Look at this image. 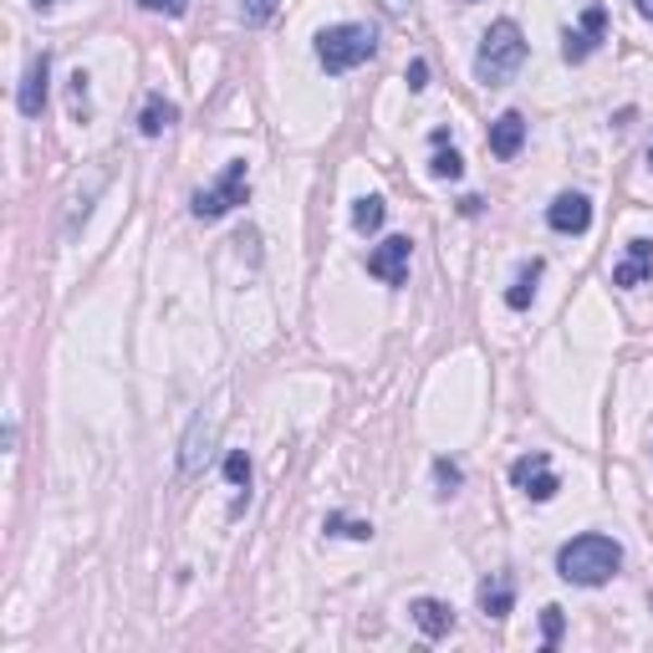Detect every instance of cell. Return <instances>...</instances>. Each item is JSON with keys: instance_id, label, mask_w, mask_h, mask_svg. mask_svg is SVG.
Listing matches in <instances>:
<instances>
[{"instance_id": "1", "label": "cell", "mask_w": 653, "mask_h": 653, "mask_svg": "<svg viewBox=\"0 0 653 653\" xmlns=\"http://www.w3.org/2000/svg\"><path fill=\"white\" fill-rule=\"evenodd\" d=\"M623 567V547L603 531H587V537H572L562 552H556V577L577 587H603L613 582Z\"/></svg>"}, {"instance_id": "2", "label": "cell", "mask_w": 653, "mask_h": 653, "mask_svg": "<svg viewBox=\"0 0 653 653\" xmlns=\"http://www.w3.org/2000/svg\"><path fill=\"white\" fill-rule=\"evenodd\" d=\"M520 67H526V36H520L516 21H495V26L480 36V51H475V77H480L486 87H505Z\"/></svg>"}, {"instance_id": "3", "label": "cell", "mask_w": 653, "mask_h": 653, "mask_svg": "<svg viewBox=\"0 0 653 653\" xmlns=\"http://www.w3.org/2000/svg\"><path fill=\"white\" fill-rule=\"evenodd\" d=\"M373 51H378V32L363 26V21H342V26H327L317 36V62L327 72H352L363 67Z\"/></svg>"}, {"instance_id": "4", "label": "cell", "mask_w": 653, "mask_h": 653, "mask_svg": "<svg viewBox=\"0 0 653 653\" xmlns=\"http://www.w3.org/2000/svg\"><path fill=\"white\" fill-rule=\"evenodd\" d=\"M246 194H251V164H246V159H230V164L219 168L215 185H204L200 194H194V215L200 219L230 215L235 204H246Z\"/></svg>"}, {"instance_id": "5", "label": "cell", "mask_w": 653, "mask_h": 653, "mask_svg": "<svg viewBox=\"0 0 653 653\" xmlns=\"http://www.w3.org/2000/svg\"><path fill=\"white\" fill-rule=\"evenodd\" d=\"M215 435H219V409H204V414H194L189 435L179 439V475H185V480L204 475L210 454H215Z\"/></svg>"}, {"instance_id": "6", "label": "cell", "mask_w": 653, "mask_h": 653, "mask_svg": "<svg viewBox=\"0 0 653 653\" xmlns=\"http://www.w3.org/2000/svg\"><path fill=\"white\" fill-rule=\"evenodd\" d=\"M511 480H516V490L526 495V501H552L556 490H562V480H556V469H552V454L547 450H531V454H520L516 465H511Z\"/></svg>"}, {"instance_id": "7", "label": "cell", "mask_w": 653, "mask_h": 653, "mask_svg": "<svg viewBox=\"0 0 653 653\" xmlns=\"http://www.w3.org/2000/svg\"><path fill=\"white\" fill-rule=\"evenodd\" d=\"M409 261H414V240L409 235H388L378 251H368V276H378L384 286L409 281Z\"/></svg>"}, {"instance_id": "8", "label": "cell", "mask_w": 653, "mask_h": 653, "mask_svg": "<svg viewBox=\"0 0 653 653\" xmlns=\"http://www.w3.org/2000/svg\"><path fill=\"white\" fill-rule=\"evenodd\" d=\"M603 32H607V5L592 0L582 11V21H577L567 32V41H562V56H567V62H587V56L598 51V41H603Z\"/></svg>"}, {"instance_id": "9", "label": "cell", "mask_w": 653, "mask_h": 653, "mask_svg": "<svg viewBox=\"0 0 653 653\" xmlns=\"http://www.w3.org/2000/svg\"><path fill=\"white\" fill-rule=\"evenodd\" d=\"M47 98H51V56L47 51H36L32 62H26V77H21V113L26 117H41L47 113Z\"/></svg>"}, {"instance_id": "10", "label": "cell", "mask_w": 653, "mask_h": 653, "mask_svg": "<svg viewBox=\"0 0 653 653\" xmlns=\"http://www.w3.org/2000/svg\"><path fill=\"white\" fill-rule=\"evenodd\" d=\"M547 225H552L556 235H582L587 225H592V200H587V194H556V200L547 204Z\"/></svg>"}, {"instance_id": "11", "label": "cell", "mask_w": 653, "mask_h": 653, "mask_svg": "<svg viewBox=\"0 0 653 653\" xmlns=\"http://www.w3.org/2000/svg\"><path fill=\"white\" fill-rule=\"evenodd\" d=\"M480 607H486V618H511V607H516V577L511 572H490L486 582H480Z\"/></svg>"}, {"instance_id": "12", "label": "cell", "mask_w": 653, "mask_h": 653, "mask_svg": "<svg viewBox=\"0 0 653 653\" xmlns=\"http://www.w3.org/2000/svg\"><path fill=\"white\" fill-rule=\"evenodd\" d=\"M520 149H526V117L511 108V113H501L490 123V153L495 159H516Z\"/></svg>"}, {"instance_id": "13", "label": "cell", "mask_w": 653, "mask_h": 653, "mask_svg": "<svg viewBox=\"0 0 653 653\" xmlns=\"http://www.w3.org/2000/svg\"><path fill=\"white\" fill-rule=\"evenodd\" d=\"M653 276V240H628V255L613 266V286H643Z\"/></svg>"}, {"instance_id": "14", "label": "cell", "mask_w": 653, "mask_h": 653, "mask_svg": "<svg viewBox=\"0 0 653 653\" xmlns=\"http://www.w3.org/2000/svg\"><path fill=\"white\" fill-rule=\"evenodd\" d=\"M409 613H414V623H419L424 638H450L454 633V607L439 603V598H419Z\"/></svg>"}, {"instance_id": "15", "label": "cell", "mask_w": 653, "mask_h": 653, "mask_svg": "<svg viewBox=\"0 0 653 653\" xmlns=\"http://www.w3.org/2000/svg\"><path fill=\"white\" fill-rule=\"evenodd\" d=\"M174 123H179V108H174L168 98H159V92H153V98L143 102V113H138V134H143V138H164L168 128H174Z\"/></svg>"}, {"instance_id": "16", "label": "cell", "mask_w": 653, "mask_h": 653, "mask_svg": "<svg viewBox=\"0 0 653 653\" xmlns=\"http://www.w3.org/2000/svg\"><path fill=\"white\" fill-rule=\"evenodd\" d=\"M541 261H526V266H520V276H516V286H511V291H505V306H511V312H526V306H531V297H537V281H541Z\"/></svg>"}, {"instance_id": "17", "label": "cell", "mask_w": 653, "mask_h": 653, "mask_svg": "<svg viewBox=\"0 0 653 653\" xmlns=\"http://www.w3.org/2000/svg\"><path fill=\"white\" fill-rule=\"evenodd\" d=\"M384 219H388V204L378 200V194H363V200L352 204V225L363 235H373V230H384Z\"/></svg>"}, {"instance_id": "18", "label": "cell", "mask_w": 653, "mask_h": 653, "mask_svg": "<svg viewBox=\"0 0 653 653\" xmlns=\"http://www.w3.org/2000/svg\"><path fill=\"white\" fill-rule=\"evenodd\" d=\"M102 189H108V168H98V179H92V189H87V194H72V200H67V230H77V225L92 215V200H98Z\"/></svg>"}, {"instance_id": "19", "label": "cell", "mask_w": 653, "mask_h": 653, "mask_svg": "<svg viewBox=\"0 0 653 653\" xmlns=\"http://www.w3.org/2000/svg\"><path fill=\"white\" fill-rule=\"evenodd\" d=\"M429 174H435V179H460V174H465V159H460L454 149H444V143H439L435 159H429Z\"/></svg>"}, {"instance_id": "20", "label": "cell", "mask_w": 653, "mask_h": 653, "mask_svg": "<svg viewBox=\"0 0 653 653\" xmlns=\"http://www.w3.org/2000/svg\"><path fill=\"white\" fill-rule=\"evenodd\" d=\"M225 480H230L235 490H251V454H246V450L225 454Z\"/></svg>"}, {"instance_id": "21", "label": "cell", "mask_w": 653, "mask_h": 653, "mask_svg": "<svg viewBox=\"0 0 653 653\" xmlns=\"http://www.w3.org/2000/svg\"><path fill=\"white\" fill-rule=\"evenodd\" d=\"M276 11H281V0H240V21L246 26H266Z\"/></svg>"}, {"instance_id": "22", "label": "cell", "mask_w": 653, "mask_h": 653, "mask_svg": "<svg viewBox=\"0 0 653 653\" xmlns=\"http://www.w3.org/2000/svg\"><path fill=\"white\" fill-rule=\"evenodd\" d=\"M562 628H567L562 607H541V638H547V649H556V643H562Z\"/></svg>"}, {"instance_id": "23", "label": "cell", "mask_w": 653, "mask_h": 653, "mask_svg": "<svg viewBox=\"0 0 653 653\" xmlns=\"http://www.w3.org/2000/svg\"><path fill=\"white\" fill-rule=\"evenodd\" d=\"M327 531H337V537H352V541H368L373 537L368 520H342V516H327Z\"/></svg>"}, {"instance_id": "24", "label": "cell", "mask_w": 653, "mask_h": 653, "mask_svg": "<svg viewBox=\"0 0 653 653\" xmlns=\"http://www.w3.org/2000/svg\"><path fill=\"white\" fill-rule=\"evenodd\" d=\"M143 11H153V16H168V21H179L189 11V0H138Z\"/></svg>"}, {"instance_id": "25", "label": "cell", "mask_w": 653, "mask_h": 653, "mask_svg": "<svg viewBox=\"0 0 653 653\" xmlns=\"http://www.w3.org/2000/svg\"><path fill=\"white\" fill-rule=\"evenodd\" d=\"M435 480H439L444 495H454V486H460V465H454V460H435Z\"/></svg>"}, {"instance_id": "26", "label": "cell", "mask_w": 653, "mask_h": 653, "mask_svg": "<svg viewBox=\"0 0 653 653\" xmlns=\"http://www.w3.org/2000/svg\"><path fill=\"white\" fill-rule=\"evenodd\" d=\"M72 108H77V113L87 108V72H83V67L72 72Z\"/></svg>"}, {"instance_id": "27", "label": "cell", "mask_w": 653, "mask_h": 653, "mask_svg": "<svg viewBox=\"0 0 653 653\" xmlns=\"http://www.w3.org/2000/svg\"><path fill=\"white\" fill-rule=\"evenodd\" d=\"M409 87H414V92L429 87V67H424V62H409Z\"/></svg>"}, {"instance_id": "28", "label": "cell", "mask_w": 653, "mask_h": 653, "mask_svg": "<svg viewBox=\"0 0 653 653\" xmlns=\"http://www.w3.org/2000/svg\"><path fill=\"white\" fill-rule=\"evenodd\" d=\"M388 11H393V16H403V11H409V0H384Z\"/></svg>"}, {"instance_id": "29", "label": "cell", "mask_w": 653, "mask_h": 653, "mask_svg": "<svg viewBox=\"0 0 653 653\" xmlns=\"http://www.w3.org/2000/svg\"><path fill=\"white\" fill-rule=\"evenodd\" d=\"M638 11H643V16L653 21V0H638Z\"/></svg>"}, {"instance_id": "30", "label": "cell", "mask_w": 653, "mask_h": 653, "mask_svg": "<svg viewBox=\"0 0 653 653\" xmlns=\"http://www.w3.org/2000/svg\"><path fill=\"white\" fill-rule=\"evenodd\" d=\"M36 5H56V0H36Z\"/></svg>"}]
</instances>
